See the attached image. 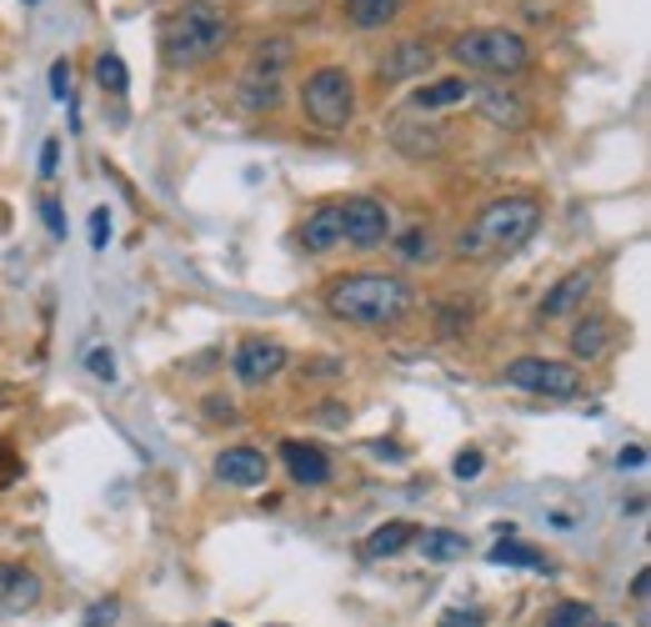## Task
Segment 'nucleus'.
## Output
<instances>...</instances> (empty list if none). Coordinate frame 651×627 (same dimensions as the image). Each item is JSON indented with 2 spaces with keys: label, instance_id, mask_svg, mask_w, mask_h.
Instances as JSON below:
<instances>
[{
  "label": "nucleus",
  "instance_id": "obj_27",
  "mask_svg": "<svg viewBox=\"0 0 651 627\" xmlns=\"http://www.w3.org/2000/svg\"><path fill=\"white\" fill-rule=\"evenodd\" d=\"M481 623H486L481 607H451V613H441V627H481Z\"/></svg>",
  "mask_w": 651,
  "mask_h": 627
},
{
  "label": "nucleus",
  "instance_id": "obj_30",
  "mask_svg": "<svg viewBox=\"0 0 651 627\" xmlns=\"http://www.w3.org/2000/svg\"><path fill=\"white\" fill-rule=\"evenodd\" d=\"M40 216H46V226H50V232H56V236H66V216H60V206L50 202V196H46V202H40Z\"/></svg>",
  "mask_w": 651,
  "mask_h": 627
},
{
  "label": "nucleus",
  "instance_id": "obj_14",
  "mask_svg": "<svg viewBox=\"0 0 651 627\" xmlns=\"http://www.w3.org/2000/svg\"><path fill=\"white\" fill-rule=\"evenodd\" d=\"M426 66H431V46H426V41H401V46H391V51L381 56L376 81H381V86L411 81V76H421Z\"/></svg>",
  "mask_w": 651,
  "mask_h": 627
},
{
  "label": "nucleus",
  "instance_id": "obj_37",
  "mask_svg": "<svg viewBox=\"0 0 651 627\" xmlns=\"http://www.w3.org/2000/svg\"><path fill=\"white\" fill-rule=\"evenodd\" d=\"M216 627H226V623H216Z\"/></svg>",
  "mask_w": 651,
  "mask_h": 627
},
{
  "label": "nucleus",
  "instance_id": "obj_10",
  "mask_svg": "<svg viewBox=\"0 0 651 627\" xmlns=\"http://www.w3.org/2000/svg\"><path fill=\"white\" fill-rule=\"evenodd\" d=\"M591 286H596V276L586 272V266H576V272H566L561 282H551L546 286V296H541V322H561V316H571V312H581L586 306V296H591Z\"/></svg>",
  "mask_w": 651,
  "mask_h": 627
},
{
  "label": "nucleus",
  "instance_id": "obj_11",
  "mask_svg": "<svg viewBox=\"0 0 651 627\" xmlns=\"http://www.w3.org/2000/svg\"><path fill=\"white\" fill-rule=\"evenodd\" d=\"M471 91H476V86H471L466 76H441V81L416 86L406 106H411L416 116H436V111H446V106H466V101H471Z\"/></svg>",
  "mask_w": 651,
  "mask_h": 627
},
{
  "label": "nucleus",
  "instance_id": "obj_18",
  "mask_svg": "<svg viewBox=\"0 0 651 627\" xmlns=\"http://www.w3.org/2000/svg\"><path fill=\"white\" fill-rule=\"evenodd\" d=\"M611 346V322L606 316L591 312L586 322H576V332H571V352L581 356V362H591V356H601Z\"/></svg>",
  "mask_w": 651,
  "mask_h": 627
},
{
  "label": "nucleus",
  "instance_id": "obj_32",
  "mask_svg": "<svg viewBox=\"0 0 651 627\" xmlns=\"http://www.w3.org/2000/svg\"><path fill=\"white\" fill-rule=\"evenodd\" d=\"M90 242H96V246H106V242H110V216H106V212L90 216Z\"/></svg>",
  "mask_w": 651,
  "mask_h": 627
},
{
  "label": "nucleus",
  "instance_id": "obj_31",
  "mask_svg": "<svg viewBox=\"0 0 651 627\" xmlns=\"http://www.w3.org/2000/svg\"><path fill=\"white\" fill-rule=\"evenodd\" d=\"M50 91H56V96L70 91V61H56V66H50Z\"/></svg>",
  "mask_w": 651,
  "mask_h": 627
},
{
  "label": "nucleus",
  "instance_id": "obj_8",
  "mask_svg": "<svg viewBox=\"0 0 651 627\" xmlns=\"http://www.w3.org/2000/svg\"><path fill=\"white\" fill-rule=\"evenodd\" d=\"M391 236V216L376 196H351L341 202V242H351L356 252H376Z\"/></svg>",
  "mask_w": 651,
  "mask_h": 627
},
{
  "label": "nucleus",
  "instance_id": "obj_26",
  "mask_svg": "<svg viewBox=\"0 0 651 627\" xmlns=\"http://www.w3.org/2000/svg\"><path fill=\"white\" fill-rule=\"evenodd\" d=\"M396 252H401V262H421V256H431V232L426 226H406V232L396 236Z\"/></svg>",
  "mask_w": 651,
  "mask_h": 627
},
{
  "label": "nucleus",
  "instance_id": "obj_16",
  "mask_svg": "<svg viewBox=\"0 0 651 627\" xmlns=\"http://www.w3.org/2000/svg\"><path fill=\"white\" fill-rule=\"evenodd\" d=\"M341 242V206H316V212L300 222V246L306 252H331Z\"/></svg>",
  "mask_w": 651,
  "mask_h": 627
},
{
  "label": "nucleus",
  "instance_id": "obj_28",
  "mask_svg": "<svg viewBox=\"0 0 651 627\" xmlns=\"http://www.w3.org/2000/svg\"><path fill=\"white\" fill-rule=\"evenodd\" d=\"M481 462H486V457H481L476 447H471V452H461V457H456V477H461V482H471V477H481Z\"/></svg>",
  "mask_w": 651,
  "mask_h": 627
},
{
  "label": "nucleus",
  "instance_id": "obj_7",
  "mask_svg": "<svg viewBox=\"0 0 651 627\" xmlns=\"http://www.w3.org/2000/svg\"><path fill=\"white\" fill-rule=\"evenodd\" d=\"M501 386H516V392H531V396H551V402H571V396H581L586 376H581L571 362H546V356H516V362L501 372Z\"/></svg>",
  "mask_w": 651,
  "mask_h": 627
},
{
  "label": "nucleus",
  "instance_id": "obj_6",
  "mask_svg": "<svg viewBox=\"0 0 651 627\" xmlns=\"http://www.w3.org/2000/svg\"><path fill=\"white\" fill-rule=\"evenodd\" d=\"M290 61H296V46H290L286 36L256 46L246 61V81H240V106H246V111H270V106L280 101V76H286Z\"/></svg>",
  "mask_w": 651,
  "mask_h": 627
},
{
  "label": "nucleus",
  "instance_id": "obj_22",
  "mask_svg": "<svg viewBox=\"0 0 651 627\" xmlns=\"http://www.w3.org/2000/svg\"><path fill=\"white\" fill-rule=\"evenodd\" d=\"M416 542H421V552H426L431 562H456V557L466 552V537L446 532V527H431V532H421Z\"/></svg>",
  "mask_w": 651,
  "mask_h": 627
},
{
  "label": "nucleus",
  "instance_id": "obj_4",
  "mask_svg": "<svg viewBox=\"0 0 651 627\" xmlns=\"http://www.w3.org/2000/svg\"><path fill=\"white\" fill-rule=\"evenodd\" d=\"M451 61L481 76H521L531 66V46L526 36L506 31V26H476L451 41Z\"/></svg>",
  "mask_w": 651,
  "mask_h": 627
},
{
  "label": "nucleus",
  "instance_id": "obj_36",
  "mask_svg": "<svg viewBox=\"0 0 651 627\" xmlns=\"http://www.w3.org/2000/svg\"><path fill=\"white\" fill-rule=\"evenodd\" d=\"M647 582H651V572H647V567H641V572L631 577V592H637V597H647Z\"/></svg>",
  "mask_w": 651,
  "mask_h": 627
},
{
  "label": "nucleus",
  "instance_id": "obj_15",
  "mask_svg": "<svg viewBox=\"0 0 651 627\" xmlns=\"http://www.w3.org/2000/svg\"><path fill=\"white\" fill-rule=\"evenodd\" d=\"M40 602V577L20 562H0V613H26Z\"/></svg>",
  "mask_w": 651,
  "mask_h": 627
},
{
  "label": "nucleus",
  "instance_id": "obj_23",
  "mask_svg": "<svg viewBox=\"0 0 651 627\" xmlns=\"http://www.w3.org/2000/svg\"><path fill=\"white\" fill-rule=\"evenodd\" d=\"M486 557L496 567H546V557H541L536 547H526V542H496Z\"/></svg>",
  "mask_w": 651,
  "mask_h": 627
},
{
  "label": "nucleus",
  "instance_id": "obj_35",
  "mask_svg": "<svg viewBox=\"0 0 651 627\" xmlns=\"http://www.w3.org/2000/svg\"><path fill=\"white\" fill-rule=\"evenodd\" d=\"M10 472H16V452L0 442V477H10Z\"/></svg>",
  "mask_w": 651,
  "mask_h": 627
},
{
  "label": "nucleus",
  "instance_id": "obj_3",
  "mask_svg": "<svg viewBox=\"0 0 651 627\" xmlns=\"http://www.w3.org/2000/svg\"><path fill=\"white\" fill-rule=\"evenodd\" d=\"M230 31L236 26H230V16L220 11L216 0H186V6L160 16V56H166V66L210 61L230 41Z\"/></svg>",
  "mask_w": 651,
  "mask_h": 627
},
{
  "label": "nucleus",
  "instance_id": "obj_29",
  "mask_svg": "<svg viewBox=\"0 0 651 627\" xmlns=\"http://www.w3.org/2000/svg\"><path fill=\"white\" fill-rule=\"evenodd\" d=\"M86 366H90V372H96V376H106V382H110V376H116V362H110V352H100V346L86 356Z\"/></svg>",
  "mask_w": 651,
  "mask_h": 627
},
{
  "label": "nucleus",
  "instance_id": "obj_21",
  "mask_svg": "<svg viewBox=\"0 0 651 627\" xmlns=\"http://www.w3.org/2000/svg\"><path fill=\"white\" fill-rule=\"evenodd\" d=\"M391 141H396L401 156H436L441 151V131H416L411 121L391 126Z\"/></svg>",
  "mask_w": 651,
  "mask_h": 627
},
{
  "label": "nucleus",
  "instance_id": "obj_24",
  "mask_svg": "<svg viewBox=\"0 0 651 627\" xmlns=\"http://www.w3.org/2000/svg\"><path fill=\"white\" fill-rule=\"evenodd\" d=\"M96 81H100V91L126 96V86H130L126 61H120V56H110V51H100V56H96Z\"/></svg>",
  "mask_w": 651,
  "mask_h": 627
},
{
  "label": "nucleus",
  "instance_id": "obj_12",
  "mask_svg": "<svg viewBox=\"0 0 651 627\" xmlns=\"http://www.w3.org/2000/svg\"><path fill=\"white\" fill-rule=\"evenodd\" d=\"M280 462H286V472H290V482H300V487H320V482H331V457L320 452L316 442H280Z\"/></svg>",
  "mask_w": 651,
  "mask_h": 627
},
{
  "label": "nucleus",
  "instance_id": "obj_13",
  "mask_svg": "<svg viewBox=\"0 0 651 627\" xmlns=\"http://www.w3.org/2000/svg\"><path fill=\"white\" fill-rule=\"evenodd\" d=\"M266 452L260 447H226V452L216 457V477L226 487H260L266 482Z\"/></svg>",
  "mask_w": 651,
  "mask_h": 627
},
{
  "label": "nucleus",
  "instance_id": "obj_33",
  "mask_svg": "<svg viewBox=\"0 0 651 627\" xmlns=\"http://www.w3.org/2000/svg\"><path fill=\"white\" fill-rule=\"evenodd\" d=\"M56 156H60V141H46V151H40V176L56 172Z\"/></svg>",
  "mask_w": 651,
  "mask_h": 627
},
{
  "label": "nucleus",
  "instance_id": "obj_2",
  "mask_svg": "<svg viewBox=\"0 0 651 627\" xmlns=\"http://www.w3.org/2000/svg\"><path fill=\"white\" fill-rule=\"evenodd\" d=\"M411 306H416V292L401 276H386V272L336 276L326 286V312L351 326H396Z\"/></svg>",
  "mask_w": 651,
  "mask_h": 627
},
{
  "label": "nucleus",
  "instance_id": "obj_1",
  "mask_svg": "<svg viewBox=\"0 0 651 627\" xmlns=\"http://www.w3.org/2000/svg\"><path fill=\"white\" fill-rule=\"evenodd\" d=\"M541 226V202L536 196H496L491 206H481L456 236V252L471 262H496L511 256L516 246H526Z\"/></svg>",
  "mask_w": 651,
  "mask_h": 627
},
{
  "label": "nucleus",
  "instance_id": "obj_17",
  "mask_svg": "<svg viewBox=\"0 0 651 627\" xmlns=\"http://www.w3.org/2000/svg\"><path fill=\"white\" fill-rule=\"evenodd\" d=\"M401 0H341V16H346L356 31H386L396 21Z\"/></svg>",
  "mask_w": 651,
  "mask_h": 627
},
{
  "label": "nucleus",
  "instance_id": "obj_19",
  "mask_svg": "<svg viewBox=\"0 0 651 627\" xmlns=\"http://www.w3.org/2000/svg\"><path fill=\"white\" fill-rule=\"evenodd\" d=\"M416 537H421L416 522H386V527H376V532L366 537V552L371 557H396V552H406Z\"/></svg>",
  "mask_w": 651,
  "mask_h": 627
},
{
  "label": "nucleus",
  "instance_id": "obj_34",
  "mask_svg": "<svg viewBox=\"0 0 651 627\" xmlns=\"http://www.w3.org/2000/svg\"><path fill=\"white\" fill-rule=\"evenodd\" d=\"M621 467H631V472H637L641 462H647V452H641V447H621V457H617Z\"/></svg>",
  "mask_w": 651,
  "mask_h": 627
},
{
  "label": "nucleus",
  "instance_id": "obj_9",
  "mask_svg": "<svg viewBox=\"0 0 651 627\" xmlns=\"http://www.w3.org/2000/svg\"><path fill=\"white\" fill-rule=\"evenodd\" d=\"M286 366V346L276 336H246V342L230 352V372L240 386H266L270 376Z\"/></svg>",
  "mask_w": 651,
  "mask_h": 627
},
{
  "label": "nucleus",
  "instance_id": "obj_5",
  "mask_svg": "<svg viewBox=\"0 0 651 627\" xmlns=\"http://www.w3.org/2000/svg\"><path fill=\"white\" fill-rule=\"evenodd\" d=\"M300 111H306L320 131L351 126V116H356V86H351L346 66H320V71H310L306 86H300Z\"/></svg>",
  "mask_w": 651,
  "mask_h": 627
},
{
  "label": "nucleus",
  "instance_id": "obj_20",
  "mask_svg": "<svg viewBox=\"0 0 651 627\" xmlns=\"http://www.w3.org/2000/svg\"><path fill=\"white\" fill-rule=\"evenodd\" d=\"M471 101H481V116L486 121H501V126H526V111H521V101L516 96H506V91H471Z\"/></svg>",
  "mask_w": 651,
  "mask_h": 627
},
{
  "label": "nucleus",
  "instance_id": "obj_25",
  "mask_svg": "<svg viewBox=\"0 0 651 627\" xmlns=\"http://www.w3.org/2000/svg\"><path fill=\"white\" fill-rule=\"evenodd\" d=\"M546 627H596V613H591V602H556L546 617Z\"/></svg>",
  "mask_w": 651,
  "mask_h": 627
}]
</instances>
